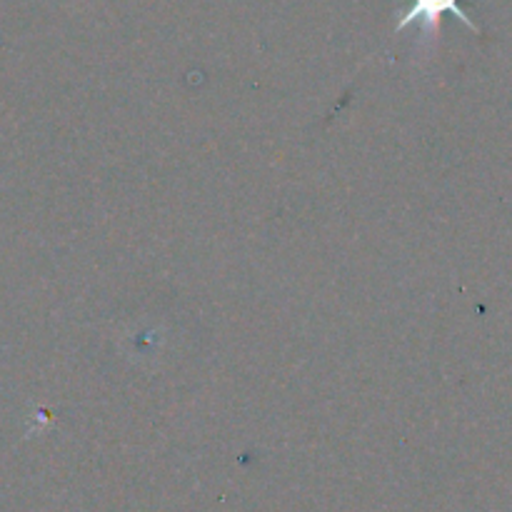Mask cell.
<instances>
[{"mask_svg": "<svg viewBox=\"0 0 512 512\" xmlns=\"http://www.w3.org/2000/svg\"><path fill=\"white\" fill-rule=\"evenodd\" d=\"M443 13H453L455 18L463 20V23L468 25L473 33H480L478 25H475L473 20L468 18V13L460 8V0H413L408 8V13L398 20V28L395 30H398V33H403L410 23H423L425 35L435 33L440 25V18H443Z\"/></svg>", "mask_w": 512, "mask_h": 512, "instance_id": "1", "label": "cell"}]
</instances>
